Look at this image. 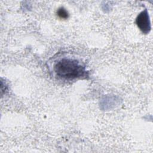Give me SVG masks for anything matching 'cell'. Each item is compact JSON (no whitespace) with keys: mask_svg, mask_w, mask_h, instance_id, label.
Listing matches in <instances>:
<instances>
[{"mask_svg":"<svg viewBox=\"0 0 153 153\" xmlns=\"http://www.w3.org/2000/svg\"><path fill=\"white\" fill-rule=\"evenodd\" d=\"M57 15L62 19H66L68 17V13L67 11L63 8H60L57 10Z\"/></svg>","mask_w":153,"mask_h":153,"instance_id":"cell-3","label":"cell"},{"mask_svg":"<svg viewBox=\"0 0 153 153\" xmlns=\"http://www.w3.org/2000/svg\"><path fill=\"white\" fill-rule=\"evenodd\" d=\"M136 25L143 33H148L151 30V23L146 10L142 11L137 16L136 20Z\"/></svg>","mask_w":153,"mask_h":153,"instance_id":"cell-2","label":"cell"},{"mask_svg":"<svg viewBox=\"0 0 153 153\" xmlns=\"http://www.w3.org/2000/svg\"><path fill=\"white\" fill-rule=\"evenodd\" d=\"M53 71L56 75L65 79H74L87 76L85 67L76 59L62 58L54 63Z\"/></svg>","mask_w":153,"mask_h":153,"instance_id":"cell-1","label":"cell"}]
</instances>
